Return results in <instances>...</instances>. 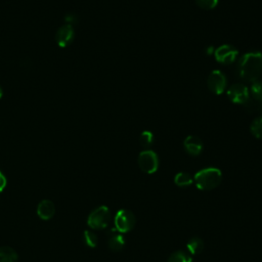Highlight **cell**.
Instances as JSON below:
<instances>
[{
	"mask_svg": "<svg viewBox=\"0 0 262 262\" xmlns=\"http://www.w3.org/2000/svg\"><path fill=\"white\" fill-rule=\"evenodd\" d=\"M238 73L247 82L257 81L262 74V53L257 51L244 54L239 60Z\"/></svg>",
	"mask_w": 262,
	"mask_h": 262,
	"instance_id": "6da1fadb",
	"label": "cell"
},
{
	"mask_svg": "<svg viewBox=\"0 0 262 262\" xmlns=\"http://www.w3.org/2000/svg\"><path fill=\"white\" fill-rule=\"evenodd\" d=\"M222 180V173L217 168H205L200 170L193 177L196 187L201 190H211L217 187Z\"/></svg>",
	"mask_w": 262,
	"mask_h": 262,
	"instance_id": "7a4b0ae2",
	"label": "cell"
},
{
	"mask_svg": "<svg viewBox=\"0 0 262 262\" xmlns=\"http://www.w3.org/2000/svg\"><path fill=\"white\" fill-rule=\"evenodd\" d=\"M111 213L107 207L99 206L95 208L88 216L87 224L92 229H103L108 225Z\"/></svg>",
	"mask_w": 262,
	"mask_h": 262,
	"instance_id": "3957f363",
	"label": "cell"
},
{
	"mask_svg": "<svg viewBox=\"0 0 262 262\" xmlns=\"http://www.w3.org/2000/svg\"><path fill=\"white\" fill-rule=\"evenodd\" d=\"M114 222L115 229L121 233H125L130 231L134 227L136 223V218L131 211L127 209H122L117 212Z\"/></svg>",
	"mask_w": 262,
	"mask_h": 262,
	"instance_id": "277c9868",
	"label": "cell"
},
{
	"mask_svg": "<svg viewBox=\"0 0 262 262\" xmlns=\"http://www.w3.org/2000/svg\"><path fill=\"white\" fill-rule=\"evenodd\" d=\"M137 162H138V166L141 169V171H143L147 174L155 173L159 168L158 155L150 149L141 151L138 156Z\"/></svg>",
	"mask_w": 262,
	"mask_h": 262,
	"instance_id": "5b68a950",
	"label": "cell"
},
{
	"mask_svg": "<svg viewBox=\"0 0 262 262\" xmlns=\"http://www.w3.org/2000/svg\"><path fill=\"white\" fill-rule=\"evenodd\" d=\"M227 97L233 103H236V104L246 103L250 97L249 89L244 84H239V83L233 84L227 90Z\"/></svg>",
	"mask_w": 262,
	"mask_h": 262,
	"instance_id": "8992f818",
	"label": "cell"
},
{
	"mask_svg": "<svg viewBox=\"0 0 262 262\" xmlns=\"http://www.w3.org/2000/svg\"><path fill=\"white\" fill-rule=\"evenodd\" d=\"M237 54H238V51L233 46L228 44H223L214 51L215 59L218 62L223 64L232 63L236 59Z\"/></svg>",
	"mask_w": 262,
	"mask_h": 262,
	"instance_id": "52a82bcc",
	"label": "cell"
},
{
	"mask_svg": "<svg viewBox=\"0 0 262 262\" xmlns=\"http://www.w3.org/2000/svg\"><path fill=\"white\" fill-rule=\"evenodd\" d=\"M226 86V78L224 74L218 70L211 72L208 77V87L214 94H221Z\"/></svg>",
	"mask_w": 262,
	"mask_h": 262,
	"instance_id": "ba28073f",
	"label": "cell"
},
{
	"mask_svg": "<svg viewBox=\"0 0 262 262\" xmlns=\"http://www.w3.org/2000/svg\"><path fill=\"white\" fill-rule=\"evenodd\" d=\"M74 35H75V32L71 25H64V26L60 27L57 30L56 35H55V39H56L58 46L66 47V46L70 45L74 39Z\"/></svg>",
	"mask_w": 262,
	"mask_h": 262,
	"instance_id": "9c48e42d",
	"label": "cell"
},
{
	"mask_svg": "<svg viewBox=\"0 0 262 262\" xmlns=\"http://www.w3.org/2000/svg\"><path fill=\"white\" fill-rule=\"evenodd\" d=\"M184 149L190 156H199L203 150L202 140L193 135H188L183 141Z\"/></svg>",
	"mask_w": 262,
	"mask_h": 262,
	"instance_id": "30bf717a",
	"label": "cell"
},
{
	"mask_svg": "<svg viewBox=\"0 0 262 262\" xmlns=\"http://www.w3.org/2000/svg\"><path fill=\"white\" fill-rule=\"evenodd\" d=\"M55 213V206L49 200H43L37 207V214L43 220H49Z\"/></svg>",
	"mask_w": 262,
	"mask_h": 262,
	"instance_id": "8fae6325",
	"label": "cell"
},
{
	"mask_svg": "<svg viewBox=\"0 0 262 262\" xmlns=\"http://www.w3.org/2000/svg\"><path fill=\"white\" fill-rule=\"evenodd\" d=\"M126 244V241L123 236V234L119 231H117L115 228L111 231V235L108 237V247L112 251L118 252L121 251Z\"/></svg>",
	"mask_w": 262,
	"mask_h": 262,
	"instance_id": "7c38bea8",
	"label": "cell"
},
{
	"mask_svg": "<svg viewBox=\"0 0 262 262\" xmlns=\"http://www.w3.org/2000/svg\"><path fill=\"white\" fill-rule=\"evenodd\" d=\"M186 249L189 255L200 254L204 249V242L200 237H192L186 244Z\"/></svg>",
	"mask_w": 262,
	"mask_h": 262,
	"instance_id": "4fadbf2b",
	"label": "cell"
},
{
	"mask_svg": "<svg viewBox=\"0 0 262 262\" xmlns=\"http://www.w3.org/2000/svg\"><path fill=\"white\" fill-rule=\"evenodd\" d=\"M17 255L15 251L8 247L4 246L0 248V262H16Z\"/></svg>",
	"mask_w": 262,
	"mask_h": 262,
	"instance_id": "5bb4252c",
	"label": "cell"
},
{
	"mask_svg": "<svg viewBox=\"0 0 262 262\" xmlns=\"http://www.w3.org/2000/svg\"><path fill=\"white\" fill-rule=\"evenodd\" d=\"M193 178L187 172H179L174 177V183L179 187H185L192 184Z\"/></svg>",
	"mask_w": 262,
	"mask_h": 262,
	"instance_id": "9a60e30c",
	"label": "cell"
},
{
	"mask_svg": "<svg viewBox=\"0 0 262 262\" xmlns=\"http://www.w3.org/2000/svg\"><path fill=\"white\" fill-rule=\"evenodd\" d=\"M168 262H192V258L184 251H176L170 255Z\"/></svg>",
	"mask_w": 262,
	"mask_h": 262,
	"instance_id": "2e32d148",
	"label": "cell"
},
{
	"mask_svg": "<svg viewBox=\"0 0 262 262\" xmlns=\"http://www.w3.org/2000/svg\"><path fill=\"white\" fill-rule=\"evenodd\" d=\"M83 242L87 247L95 248L97 246L98 238L92 230H85L83 233Z\"/></svg>",
	"mask_w": 262,
	"mask_h": 262,
	"instance_id": "e0dca14e",
	"label": "cell"
},
{
	"mask_svg": "<svg viewBox=\"0 0 262 262\" xmlns=\"http://www.w3.org/2000/svg\"><path fill=\"white\" fill-rule=\"evenodd\" d=\"M251 132L252 134L258 138V139H262V117L260 118H256L252 124H251Z\"/></svg>",
	"mask_w": 262,
	"mask_h": 262,
	"instance_id": "ac0fdd59",
	"label": "cell"
},
{
	"mask_svg": "<svg viewBox=\"0 0 262 262\" xmlns=\"http://www.w3.org/2000/svg\"><path fill=\"white\" fill-rule=\"evenodd\" d=\"M139 142H140V145L142 147H149L151 146L152 142H154V135L151 132L149 131H143L141 134H140V137H139Z\"/></svg>",
	"mask_w": 262,
	"mask_h": 262,
	"instance_id": "d6986e66",
	"label": "cell"
},
{
	"mask_svg": "<svg viewBox=\"0 0 262 262\" xmlns=\"http://www.w3.org/2000/svg\"><path fill=\"white\" fill-rule=\"evenodd\" d=\"M251 94L256 100L262 101V81H255L251 86Z\"/></svg>",
	"mask_w": 262,
	"mask_h": 262,
	"instance_id": "ffe728a7",
	"label": "cell"
},
{
	"mask_svg": "<svg viewBox=\"0 0 262 262\" xmlns=\"http://www.w3.org/2000/svg\"><path fill=\"white\" fill-rule=\"evenodd\" d=\"M196 4L199 7L205 10H210L213 9L217 6L218 0H195Z\"/></svg>",
	"mask_w": 262,
	"mask_h": 262,
	"instance_id": "44dd1931",
	"label": "cell"
},
{
	"mask_svg": "<svg viewBox=\"0 0 262 262\" xmlns=\"http://www.w3.org/2000/svg\"><path fill=\"white\" fill-rule=\"evenodd\" d=\"M6 184H7V179L3 174V172L0 170V192L4 190V188L6 187Z\"/></svg>",
	"mask_w": 262,
	"mask_h": 262,
	"instance_id": "7402d4cb",
	"label": "cell"
},
{
	"mask_svg": "<svg viewBox=\"0 0 262 262\" xmlns=\"http://www.w3.org/2000/svg\"><path fill=\"white\" fill-rule=\"evenodd\" d=\"M213 50H214V48H213V46H210V47H208V48H207V50H206V53H207V54H209V55H210V54H212V52H213Z\"/></svg>",
	"mask_w": 262,
	"mask_h": 262,
	"instance_id": "603a6c76",
	"label": "cell"
},
{
	"mask_svg": "<svg viewBox=\"0 0 262 262\" xmlns=\"http://www.w3.org/2000/svg\"><path fill=\"white\" fill-rule=\"evenodd\" d=\"M2 94H3V92H2V89L0 88V98L2 97Z\"/></svg>",
	"mask_w": 262,
	"mask_h": 262,
	"instance_id": "cb8c5ba5",
	"label": "cell"
}]
</instances>
